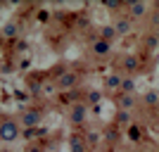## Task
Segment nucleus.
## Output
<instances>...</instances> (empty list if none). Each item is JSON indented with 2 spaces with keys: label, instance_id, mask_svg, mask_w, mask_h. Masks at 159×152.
I'll list each match as a JSON object with an SVG mask.
<instances>
[{
  "label": "nucleus",
  "instance_id": "1",
  "mask_svg": "<svg viewBox=\"0 0 159 152\" xmlns=\"http://www.w3.org/2000/svg\"><path fill=\"white\" fill-rule=\"evenodd\" d=\"M76 81H79V74H74V71H66L64 76H62V79L57 81V83H60V88H71L74 83H76Z\"/></svg>",
  "mask_w": 159,
  "mask_h": 152
},
{
  "label": "nucleus",
  "instance_id": "5",
  "mask_svg": "<svg viewBox=\"0 0 159 152\" xmlns=\"http://www.w3.org/2000/svg\"><path fill=\"white\" fill-rule=\"evenodd\" d=\"M131 14H133V17H143V14H145V5H143V2L131 5Z\"/></svg>",
  "mask_w": 159,
  "mask_h": 152
},
{
  "label": "nucleus",
  "instance_id": "17",
  "mask_svg": "<svg viewBox=\"0 0 159 152\" xmlns=\"http://www.w3.org/2000/svg\"><path fill=\"white\" fill-rule=\"evenodd\" d=\"M14 31H17L14 26H7V29H5V36H14Z\"/></svg>",
  "mask_w": 159,
  "mask_h": 152
},
{
  "label": "nucleus",
  "instance_id": "2",
  "mask_svg": "<svg viewBox=\"0 0 159 152\" xmlns=\"http://www.w3.org/2000/svg\"><path fill=\"white\" fill-rule=\"evenodd\" d=\"M0 136H2L5 140H12L14 136H17V126L14 124H5L2 128H0Z\"/></svg>",
  "mask_w": 159,
  "mask_h": 152
},
{
  "label": "nucleus",
  "instance_id": "9",
  "mask_svg": "<svg viewBox=\"0 0 159 152\" xmlns=\"http://www.w3.org/2000/svg\"><path fill=\"white\" fill-rule=\"evenodd\" d=\"M124 67H126L128 71H133V69L138 67V62H135V57H126V60H124Z\"/></svg>",
  "mask_w": 159,
  "mask_h": 152
},
{
  "label": "nucleus",
  "instance_id": "8",
  "mask_svg": "<svg viewBox=\"0 0 159 152\" xmlns=\"http://www.w3.org/2000/svg\"><path fill=\"white\" fill-rule=\"evenodd\" d=\"M40 117H38V112H29L26 117H24V124H36Z\"/></svg>",
  "mask_w": 159,
  "mask_h": 152
},
{
  "label": "nucleus",
  "instance_id": "6",
  "mask_svg": "<svg viewBox=\"0 0 159 152\" xmlns=\"http://www.w3.org/2000/svg\"><path fill=\"white\" fill-rule=\"evenodd\" d=\"M93 50H95V53H100V55H105L107 50H109V43H105V40H98V43L93 45Z\"/></svg>",
  "mask_w": 159,
  "mask_h": 152
},
{
  "label": "nucleus",
  "instance_id": "12",
  "mask_svg": "<svg viewBox=\"0 0 159 152\" xmlns=\"http://www.w3.org/2000/svg\"><path fill=\"white\" fill-rule=\"evenodd\" d=\"M121 86H124V93H126V95H128V93L133 90V79H126V81H124V83H121Z\"/></svg>",
  "mask_w": 159,
  "mask_h": 152
},
{
  "label": "nucleus",
  "instance_id": "13",
  "mask_svg": "<svg viewBox=\"0 0 159 152\" xmlns=\"http://www.w3.org/2000/svg\"><path fill=\"white\" fill-rule=\"evenodd\" d=\"M145 102H147V105H154V102H157V93H147Z\"/></svg>",
  "mask_w": 159,
  "mask_h": 152
},
{
  "label": "nucleus",
  "instance_id": "4",
  "mask_svg": "<svg viewBox=\"0 0 159 152\" xmlns=\"http://www.w3.org/2000/svg\"><path fill=\"white\" fill-rule=\"evenodd\" d=\"M71 119L76 121V124H81V121L86 119V109H83V107H76V109H74V114H71Z\"/></svg>",
  "mask_w": 159,
  "mask_h": 152
},
{
  "label": "nucleus",
  "instance_id": "15",
  "mask_svg": "<svg viewBox=\"0 0 159 152\" xmlns=\"http://www.w3.org/2000/svg\"><path fill=\"white\" fill-rule=\"evenodd\" d=\"M147 45H150V48H157V36H150V38H147Z\"/></svg>",
  "mask_w": 159,
  "mask_h": 152
},
{
  "label": "nucleus",
  "instance_id": "11",
  "mask_svg": "<svg viewBox=\"0 0 159 152\" xmlns=\"http://www.w3.org/2000/svg\"><path fill=\"white\" fill-rule=\"evenodd\" d=\"M107 83H109V88H119V86H121V76H112Z\"/></svg>",
  "mask_w": 159,
  "mask_h": 152
},
{
  "label": "nucleus",
  "instance_id": "14",
  "mask_svg": "<svg viewBox=\"0 0 159 152\" xmlns=\"http://www.w3.org/2000/svg\"><path fill=\"white\" fill-rule=\"evenodd\" d=\"M128 119H131V117H128V112H119V121H121V124H126Z\"/></svg>",
  "mask_w": 159,
  "mask_h": 152
},
{
  "label": "nucleus",
  "instance_id": "10",
  "mask_svg": "<svg viewBox=\"0 0 159 152\" xmlns=\"http://www.w3.org/2000/svg\"><path fill=\"white\" fill-rule=\"evenodd\" d=\"M131 105H133V98L124 93V95H121V107H131Z\"/></svg>",
  "mask_w": 159,
  "mask_h": 152
},
{
  "label": "nucleus",
  "instance_id": "7",
  "mask_svg": "<svg viewBox=\"0 0 159 152\" xmlns=\"http://www.w3.org/2000/svg\"><path fill=\"white\" fill-rule=\"evenodd\" d=\"M114 36H116V33H114V29L107 26V29H102V38H100V40H105V43H107V40H112Z\"/></svg>",
  "mask_w": 159,
  "mask_h": 152
},
{
  "label": "nucleus",
  "instance_id": "3",
  "mask_svg": "<svg viewBox=\"0 0 159 152\" xmlns=\"http://www.w3.org/2000/svg\"><path fill=\"white\" fill-rule=\"evenodd\" d=\"M112 29H114V33H116V36H119V33H126L128 29H131V21H128V19H119Z\"/></svg>",
  "mask_w": 159,
  "mask_h": 152
},
{
  "label": "nucleus",
  "instance_id": "16",
  "mask_svg": "<svg viewBox=\"0 0 159 152\" xmlns=\"http://www.w3.org/2000/svg\"><path fill=\"white\" fill-rule=\"evenodd\" d=\"M131 138H140V128H135V126H133V128H131Z\"/></svg>",
  "mask_w": 159,
  "mask_h": 152
},
{
  "label": "nucleus",
  "instance_id": "18",
  "mask_svg": "<svg viewBox=\"0 0 159 152\" xmlns=\"http://www.w3.org/2000/svg\"><path fill=\"white\" fill-rule=\"evenodd\" d=\"M100 100V93H90V102H98Z\"/></svg>",
  "mask_w": 159,
  "mask_h": 152
}]
</instances>
